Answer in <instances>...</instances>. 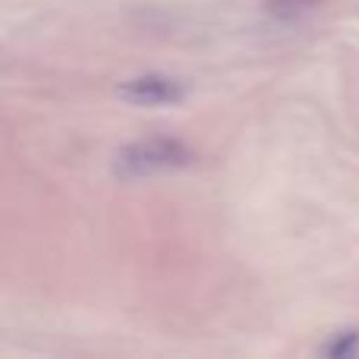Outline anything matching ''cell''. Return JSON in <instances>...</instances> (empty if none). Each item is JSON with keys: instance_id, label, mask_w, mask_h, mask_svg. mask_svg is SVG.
Returning <instances> with one entry per match:
<instances>
[{"instance_id": "obj_1", "label": "cell", "mask_w": 359, "mask_h": 359, "mask_svg": "<svg viewBox=\"0 0 359 359\" xmlns=\"http://www.w3.org/2000/svg\"><path fill=\"white\" fill-rule=\"evenodd\" d=\"M192 161V151L186 149L180 139H145V142H133L114 161L123 180H139V177H151L158 170H177L186 168Z\"/></svg>"}, {"instance_id": "obj_2", "label": "cell", "mask_w": 359, "mask_h": 359, "mask_svg": "<svg viewBox=\"0 0 359 359\" xmlns=\"http://www.w3.org/2000/svg\"><path fill=\"white\" fill-rule=\"evenodd\" d=\"M120 95L133 104H177L186 92L170 76H136L120 86Z\"/></svg>"}, {"instance_id": "obj_3", "label": "cell", "mask_w": 359, "mask_h": 359, "mask_svg": "<svg viewBox=\"0 0 359 359\" xmlns=\"http://www.w3.org/2000/svg\"><path fill=\"white\" fill-rule=\"evenodd\" d=\"M356 353H359V334H356V331H347V334L334 337V341L325 347V356H337V359L356 356Z\"/></svg>"}]
</instances>
